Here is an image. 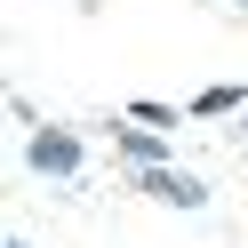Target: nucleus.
Wrapping results in <instances>:
<instances>
[{
  "instance_id": "20e7f679",
  "label": "nucleus",
  "mask_w": 248,
  "mask_h": 248,
  "mask_svg": "<svg viewBox=\"0 0 248 248\" xmlns=\"http://www.w3.org/2000/svg\"><path fill=\"white\" fill-rule=\"evenodd\" d=\"M192 112H200V120H216V112H248V104H240V88H200Z\"/></svg>"
},
{
  "instance_id": "423d86ee",
  "label": "nucleus",
  "mask_w": 248,
  "mask_h": 248,
  "mask_svg": "<svg viewBox=\"0 0 248 248\" xmlns=\"http://www.w3.org/2000/svg\"><path fill=\"white\" fill-rule=\"evenodd\" d=\"M240 8H248V0H240Z\"/></svg>"
},
{
  "instance_id": "7ed1b4c3",
  "label": "nucleus",
  "mask_w": 248,
  "mask_h": 248,
  "mask_svg": "<svg viewBox=\"0 0 248 248\" xmlns=\"http://www.w3.org/2000/svg\"><path fill=\"white\" fill-rule=\"evenodd\" d=\"M120 152H128L136 168H168V144H160L152 128H120Z\"/></svg>"
},
{
  "instance_id": "f03ea898",
  "label": "nucleus",
  "mask_w": 248,
  "mask_h": 248,
  "mask_svg": "<svg viewBox=\"0 0 248 248\" xmlns=\"http://www.w3.org/2000/svg\"><path fill=\"white\" fill-rule=\"evenodd\" d=\"M144 192L168 200V208H208V184H200V176H176V168H144Z\"/></svg>"
},
{
  "instance_id": "f257e3e1",
  "label": "nucleus",
  "mask_w": 248,
  "mask_h": 248,
  "mask_svg": "<svg viewBox=\"0 0 248 248\" xmlns=\"http://www.w3.org/2000/svg\"><path fill=\"white\" fill-rule=\"evenodd\" d=\"M24 160H32V176H80V136L72 128H32Z\"/></svg>"
},
{
  "instance_id": "39448f33",
  "label": "nucleus",
  "mask_w": 248,
  "mask_h": 248,
  "mask_svg": "<svg viewBox=\"0 0 248 248\" xmlns=\"http://www.w3.org/2000/svg\"><path fill=\"white\" fill-rule=\"evenodd\" d=\"M8 248H32V240H8Z\"/></svg>"
}]
</instances>
